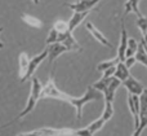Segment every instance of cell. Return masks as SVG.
I'll return each mask as SVG.
<instances>
[{
    "label": "cell",
    "instance_id": "obj_1",
    "mask_svg": "<svg viewBox=\"0 0 147 136\" xmlns=\"http://www.w3.org/2000/svg\"><path fill=\"white\" fill-rule=\"evenodd\" d=\"M30 79H31V91H30V95H28V99H27V103H26V106L23 108V110L17 116V118H14L13 121L8 122V123L4 124L3 127L9 126V124H12L13 122H16V121H18V119L23 118V117L28 116V114H30L31 112L35 109V106H36V104H38V101L40 100V93H41V88H43V84H41V82L39 80V78L34 77V75L30 78Z\"/></svg>",
    "mask_w": 147,
    "mask_h": 136
},
{
    "label": "cell",
    "instance_id": "obj_2",
    "mask_svg": "<svg viewBox=\"0 0 147 136\" xmlns=\"http://www.w3.org/2000/svg\"><path fill=\"white\" fill-rule=\"evenodd\" d=\"M101 99H103L102 92L97 91L93 86H89L88 90H86V92L84 93L81 97H74V96H71L70 100H69V104L75 108L76 118L80 119L81 116H83V108L84 106H85L88 103H90V101H97V100H101Z\"/></svg>",
    "mask_w": 147,
    "mask_h": 136
},
{
    "label": "cell",
    "instance_id": "obj_3",
    "mask_svg": "<svg viewBox=\"0 0 147 136\" xmlns=\"http://www.w3.org/2000/svg\"><path fill=\"white\" fill-rule=\"evenodd\" d=\"M71 95L61 91L57 87L56 82H54V78L52 75L48 79V82L43 86L41 88V93H40V99H54V100H59V101H65V103H69Z\"/></svg>",
    "mask_w": 147,
    "mask_h": 136
},
{
    "label": "cell",
    "instance_id": "obj_4",
    "mask_svg": "<svg viewBox=\"0 0 147 136\" xmlns=\"http://www.w3.org/2000/svg\"><path fill=\"white\" fill-rule=\"evenodd\" d=\"M147 127V90H145L140 95V124L134 129L133 136H141Z\"/></svg>",
    "mask_w": 147,
    "mask_h": 136
},
{
    "label": "cell",
    "instance_id": "obj_5",
    "mask_svg": "<svg viewBox=\"0 0 147 136\" xmlns=\"http://www.w3.org/2000/svg\"><path fill=\"white\" fill-rule=\"evenodd\" d=\"M72 129H51V127H45V129H39L35 131L26 132L28 136H74Z\"/></svg>",
    "mask_w": 147,
    "mask_h": 136
},
{
    "label": "cell",
    "instance_id": "obj_6",
    "mask_svg": "<svg viewBox=\"0 0 147 136\" xmlns=\"http://www.w3.org/2000/svg\"><path fill=\"white\" fill-rule=\"evenodd\" d=\"M47 56H48V51H47V49H44V51L41 52V53H39L38 56H35V57H32V58H30V62H28L27 70H26V73L23 74V77L21 78V82H26L27 79H30V78L34 75V73L36 71V69L40 66L41 62H43L44 60L47 58Z\"/></svg>",
    "mask_w": 147,
    "mask_h": 136
},
{
    "label": "cell",
    "instance_id": "obj_7",
    "mask_svg": "<svg viewBox=\"0 0 147 136\" xmlns=\"http://www.w3.org/2000/svg\"><path fill=\"white\" fill-rule=\"evenodd\" d=\"M58 41L59 43H62V44H65V47L69 49V52L70 51H72V52H80L81 51L80 44H79L78 40L74 38L72 33L70 30L65 31V33H59Z\"/></svg>",
    "mask_w": 147,
    "mask_h": 136
},
{
    "label": "cell",
    "instance_id": "obj_8",
    "mask_svg": "<svg viewBox=\"0 0 147 136\" xmlns=\"http://www.w3.org/2000/svg\"><path fill=\"white\" fill-rule=\"evenodd\" d=\"M128 108H129L130 113H132L133 118H134V129H137L140 124V96L128 93Z\"/></svg>",
    "mask_w": 147,
    "mask_h": 136
},
{
    "label": "cell",
    "instance_id": "obj_9",
    "mask_svg": "<svg viewBox=\"0 0 147 136\" xmlns=\"http://www.w3.org/2000/svg\"><path fill=\"white\" fill-rule=\"evenodd\" d=\"M102 0H78V1L70 3V4H66V5L70 9H72L74 12H85V10L90 12Z\"/></svg>",
    "mask_w": 147,
    "mask_h": 136
},
{
    "label": "cell",
    "instance_id": "obj_10",
    "mask_svg": "<svg viewBox=\"0 0 147 136\" xmlns=\"http://www.w3.org/2000/svg\"><path fill=\"white\" fill-rule=\"evenodd\" d=\"M47 51H48V56H47V58H48V62H49V64H52V62H53L54 60L57 58V57H59L61 54L69 52V49L65 47V44L59 43V41H56V43L48 44V47H47Z\"/></svg>",
    "mask_w": 147,
    "mask_h": 136
},
{
    "label": "cell",
    "instance_id": "obj_11",
    "mask_svg": "<svg viewBox=\"0 0 147 136\" xmlns=\"http://www.w3.org/2000/svg\"><path fill=\"white\" fill-rule=\"evenodd\" d=\"M121 84L128 90V93H132V95L140 96L141 93L145 91V87H143L142 83H141L140 80L136 79L134 77H132V75H129L124 82H121Z\"/></svg>",
    "mask_w": 147,
    "mask_h": 136
},
{
    "label": "cell",
    "instance_id": "obj_12",
    "mask_svg": "<svg viewBox=\"0 0 147 136\" xmlns=\"http://www.w3.org/2000/svg\"><path fill=\"white\" fill-rule=\"evenodd\" d=\"M120 84H121V82H120L117 78L112 77V79L110 80L109 86H107V87L105 88V91L102 92L105 101H109V103H114V100H115V93H116L117 88L120 87Z\"/></svg>",
    "mask_w": 147,
    "mask_h": 136
},
{
    "label": "cell",
    "instance_id": "obj_13",
    "mask_svg": "<svg viewBox=\"0 0 147 136\" xmlns=\"http://www.w3.org/2000/svg\"><path fill=\"white\" fill-rule=\"evenodd\" d=\"M127 46H128V34H127V27H125V22H124V17L121 18V34H120V43H119V48H117V58L120 61L125 60V51H127Z\"/></svg>",
    "mask_w": 147,
    "mask_h": 136
},
{
    "label": "cell",
    "instance_id": "obj_14",
    "mask_svg": "<svg viewBox=\"0 0 147 136\" xmlns=\"http://www.w3.org/2000/svg\"><path fill=\"white\" fill-rule=\"evenodd\" d=\"M85 29L89 31V34H90V35L93 36V38L96 39V40L98 41L99 44H102V46H106V47H109V48H112V44L110 43L109 40H107L106 36H105L103 34H102L101 31H99L98 29H97L92 22H86L85 23Z\"/></svg>",
    "mask_w": 147,
    "mask_h": 136
},
{
    "label": "cell",
    "instance_id": "obj_15",
    "mask_svg": "<svg viewBox=\"0 0 147 136\" xmlns=\"http://www.w3.org/2000/svg\"><path fill=\"white\" fill-rule=\"evenodd\" d=\"M89 13L90 12H88V10H85V12H74L72 17L70 18V21L67 22V25H69V30L71 31V33L75 31V29L79 27V25L85 20L86 16H88Z\"/></svg>",
    "mask_w": 147,
    "mask_h": 136
},
{
    "label": "cell",
    "instance_id": "obj_16",
    "mask_svg": "<svg viewBox=\"0 0 147 136\" xmlns=\"http://www.w3.org/2000/svg\"><path fill=\"white\" fill-rule=\"evenodd\" d=\"M130 75L129 73V69H128L127 66H125L124 61H119L116 64V66H115V73H114V77L117 78V79L120 80V82H124L125 79H127L128 77Z\"/></svg>",
    "mask_w": 147,
    "mask_h": 136
},
{
    "label": "cell",
    "instance_id": "obj_17",
    "mask_svg": "<svg viewBox=\"0 0 147 136\" xmlns=\"http://www.w3.org/2000/svg\"><path fill=\"white\" fill-rule=\"evenodd\" d=\"M134 58H136V62H140V64L145 65L147 67V52H146V47H145V41H141L138 43V47H137V51L134 53Z\"/></svg>",
    "mask_w": 147,
    "mask_h": 136
},
{
    "label": "cell",
    "instance_id": "obj_18",
    "mask_svg": "<svg viewBox=\"0 0 147 136\" xmlns=\"http://www.w3.org/2000/svg\"><path fill=\"white\" fill-rule=\"evenodd\" d=\"M138 4H140V0H127L125 3V9H124V16L129 14V13H136L138 17L142 16L140 8H138Z\"/></svg>",
    "mask_w": 147,
    "mask_h": 136
},
{
    "label": "cell",
    "instance_id": "obj_19",
    "mask_svg": "<svg viewBox=\"0 0 147 136\" xmlns=\"http://www.w3.org/2000/svg\"><path fill=\"white\" fill-rule=\"evenodd\" d=\"M21 18H22L23 22L27 23V25L31 26V27H35V29H41L43 27V21L39 20L38 17H34V16H31V14L23 13V14L21 16Z\"/></svg>",
    "mask_w": 147,
    "mask_h": 136
},
{
    "label": "cell",
    "instance_id": "obj_20",
    "mask_svg": "<svg viewBox=\"0 0 147 136\" xmlns=\"http://www.w3.org/2000/svg\"><path fill=\"white\" fill-rule=\"evenodd\" d=\"M18 61H20V77L22 78L23 74L26 73V70H27L28 62H30V57L27 56V53H26V52H21Z\"/></svg>",
    "mask_w": 147,
    "mask_h": 136
},
{
    "label": "cell",
    "instance_id": "obj_21",
    "mask_svg": "<svg viewBox=\"0 0 147 136\" xmlns=\"http://www.w3.org/2000/svg\"><path fill=\"white\" fill-rule=\"evenodd\" d=\"M136 23H137L138 29H140L141 34H142L143 36V40L147 43V16H141V17H137V21H136Z\"/></svg>",
    "mask_w": 147,
    "mask_h": 136
},
{
    "label": "cell",
    "instance_id": "obj_22",
    "mask_svg": "<svg viewBox=\"0 0 147 136\" xmlns=\"http://www.w3.org/2000/svg\"><path fill=\"white\" fill-rule=\"evenodd\" d=\"M138 47V41L134 38H128V46H127V51H125V57L129 56H134L136 51Z\"/></svg>",
    "mask_w": 147,
    "mask_h": 136
},
{
    "label": "cell",
    "instance_id": "obj_23",
    "mask_svg": "<svg viewBox=\"0 0 147 136\" xmlns=\"http://www.w3.org/2000/svg\"><path fill=\"white\" fill-rule=\"evenodd\" d=\"M105 123H106V121H105L102 117H99L98 119H96L94 122H92V123L89 124V126H88V130L94 135L96 132H98L99 130H102V127L105 126Z\"/></svg>",
    "mask_w": 147,
    "mask_h": 136
},
{
    "label": "cell",
    "instance_id": "obj_24",
    "mask_svg": "<svg viewBox=\"0 0 147 136\" xmlns=\"http://www.w3.org/2000/svg\"><path fill=\"white\" fill-rule=\"evenodd\" d=\"M112 116H114V103L105 101V109H103V113H102L101 117L107 122L109 119H111Z\"/></svg>",
    "mask_w": 147,
    "mask_h": 136
},
{
    "label": "cell",
    "instance_id": "obj_25",
    "mask_svg": "<svg viewBox=\"0 0 147 136\" xmlns=\"http://www.w3.org/2000/svg\"><path fill=\"white\" fill-rule=\"evenodd\" d=\"M119 61L120 60L117 58V57L116 58H112V60H107V61H102V62H99V64L97 65V70H99V71H105L106 69L114 67Z\"/></svg>",
    "mask_w": 147,
    "mask_h": 136
},
{
    "label": "cell",
    "instance_id": "obj_26",
    "mask_svg": "<svg viewBox=\"0 0 147 136\" xmlns=\"http://www.w3.org/2000/svg\"><path fill=\"white\" fill-rule=\"evenodd\" d=\"M112 79V77H110V78H105V77H102L101 79L98 80V82H96L93 84V87L96 88L97 91H99V92H103L105 91V88L109 86V83H110V80Z\"/></svg>",
    "mask_w": 147,
    "mask_h": 136
},
{
    "label": "cell",
    "instance_id": "obj_27",
    "mask_svg": "<svg viewBox=\"0 0 147 136\" xmlns=\"http://www.w3.org/2000/svg\"><path fill=\"white\" fill-rule=\"evenodd\" d=\"M58 35H59V33L56 30V29H52L51 31H49V34H48V38H47V40H45V43H47V46L48 44H52V43H56V41H58Z\"/></svg>",
    "mask_w": 147,
    "mask_h": 136
},
{
    "label": "cell",
    "instance_id": "obj_28",
    "mask_svg": "<svg viewBox=\"0 0 147 136\" xmlns=\"http://www.w3.org/2000/svg\"><path fill=\"white\" fill-rule=\"evenodd\" d=\"M53 27L56 29L58 33H65V31L69 30V25H67V22H65V21H56Z\"/></svg>",
    "mask_w": 147,
    "mask_h": 136
},
{
    "label": "cell",
    "instance_id": "obj_29",
    "mask_svg": "<svg viewBox=\"0 0 147 136\" xmlns=\"http://www.w3.org/2000/svg\"><path fill=\"white\" fill-rule=\"evenodd\" d=\"M74 136H93V134H92L88 130V127H86V129L75 130V131H74Z\"/></svg>",
    "mask_w": 147,
    "mask_h": 136
},
{
    "label": "cell",
    "instance_id": "obj_30",
    "mask_svg": "<svg viewBox=\"0 0 147 136\" xmlns=\"http://www.w3.org/2000/svg\"><path fill=\"white\" fill-rule=\"evenodd\" d=\"M124 64H125V66H127L128 69H130V67H132L133 65L136 64V58H134V56L125 57V60H124Z\"/></svg>",
    "mask_w": 147,
    "mask_h": 136
},
{
    "label": "cell",
    "instance_id": "obj_31",
    "mask_svg": "<svg viewBox=\"0 0 147 136\" xmlns=\"http://www.w3.org/2000/svg\"><path fill=\"white\" fill-rule=\"evenodd\" d=\"M34 1V4H39V3H40V0H32Z\"/></svg>",
    "mask_w": 147,
    "mask_h": 136
},
{
    "label": "cell",
    "instance_id": "obj_32",
    "mask_svg": "<svg viewBox=\"0 0 147 136\" xmlns=\"http://www.w3.org/2000/svg\"><path fill=\"white\" fill-rule=\"evenodd\" d=\"M17 136H28V135H27V134H26V132H25V134H18Z\"/></svg>",
    "mask_w": 147,
    "mask_h": 136
},
{
    "label": "cell",
    "instance_id": "obj_33",
    "mask_svg": "<svg viewBox=\"0 0 147 136\" xmlns=\"http://www.w3.org/2000/svg\"><path fill=\"white\" fill-rule=\"evenodd\" d=\"M142 40H143V39H142ZM143 41H145V40H143ZM145 47H146V52H147V43H146V41H145Z\"/></svg>",
    "mask_w": 147,
    "mask_h": 136
},
{
    "label": "cell",
    "instance_id": "obj_34",
    "mask_svg": "<svg viewBox=\"0 0 147 136\" xmlns=\"http://www.w3.org/2000/svg\"><path fill=\"white\" fill-rule=\"evenodd\" d=\"M1 31H3V27H0V33H1Z\"/></svg>",
    "mask_w": 147,
    "mask_h": 136
}]
</instances>
